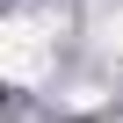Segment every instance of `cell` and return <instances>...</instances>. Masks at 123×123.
<instances>
[{
    "instance_id": "obj_1",
    "label": "cell",
    "mask_w": 123,
    "mask_h": 123,
    "mask_svg": "<svg viewBox=\"0 0 123 123\" xmlns=\"http://www.w3.org/2000/svg\"><path fill=\"white\" fill-rule=\"evenodd\" d=\"M43 58H51V43H43L36 22H7L0 29V65H7V80H43Z\"/></svg>"
}]
</instances>
